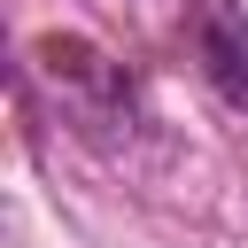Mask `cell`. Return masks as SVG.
<instances>
[{
  "instance_id": "2",
  "label": "cell",
  "mask_w": 248,
  "mask_h": 248,
  "mask_svg": "<svg viewBox=\"0 0 248 248\" xmlns=\"http://www.w3.org/2000/svg\"><path fill=\"white\" fill-rule=\"evenodd\" d=\"M39 70L54 78V85H70L78 101H85V116H116L124 101H132V85H124V70L101 54V46H85V39H39Z\"/></svg>"
},
{
  "instance_id": "1",
  "label": "cell",
  "mask_w": 248,
  "mask_h": 248,
  "mask_svg": "<svg viewBox=\"0 0 248 248\" xmlns=\"http://www.w3.org/2000/svg\"><path fill=\"white\" fill-rule=\"evenodd\" d=\"M194 46H202V78L232 108H248V16L232 0H202L194 8Z\"/></svg>"
}]
</instances>
